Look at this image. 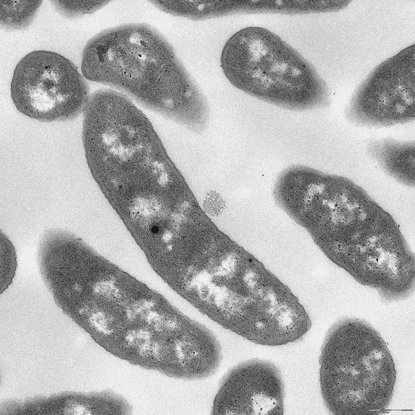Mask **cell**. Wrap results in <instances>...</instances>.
I'll use <instances>...</instances> for the list:
<instances>
[{"instance_id": "cell-1", "label": "cell", "mask_w": 415, "mask_h": 415, "mask_svg": "<svg viewBox=\"0 0 415 415\" xmlns=\"http://www.w3.org/2000/svg\"><path fill=\"white\" fill-rule=\"evenodd\" d=\"M81 70L85 79L185 126L207 104L172 47L147 24H123L93 36L83 49Z\"/></svg>"}, {"instance_id": "cell-2", "label": "cell", "mask_w": 415, "mask_h": 415, "mask_svg": "<svg viewBox=\"0 0 415 415\" xmlns=\"http://www.w3.org/2000/svg\"><path fill=\"white\" fill-rule=\"evenodd\" d=\"M321 392L334 415H374L391 401L395 364L386 342L370 324L343 319L330 329L319 358Z\"/></svg>"}, {"instance_id": "cell-3", "label": "cell", "mask_w": 415, "mask_h": 415, "mask_svg": "<svg viewBox=\"0 0 415 415\" xmlns=\"http://www.w3.org/2000/svg\"><path fill=\"white\" fill-rule=\"evenodd\" d=\"M221 64L234 86L279 107L303 111L329 104L327 85L311 64L265 28L248 27L232 35Z\"/></svg>"}, {"instance_id": "cell-4", "label": "cell", "mask_w": 415, "mask_h": 415, "mask_svg": "<svg viewBox=\"0 0 415 415\" xmlns=\"http://www.w3.org/2000/svg\"><path fill=\"white\" fill-rule=\"evenodd\" d=\"M83 77L61 55L34 51L15 69L11 98L16 108L30 118L42 122L70 120L83 112L90 96Z\"/></svg>"}, {"instance_id": "cell-5", "label": "cell", "mask_w": 415, "mask_h": 415, "mask_svg": "<svg viewBox=\"0 0 415 415\" xmlns=\"http://www.w3.org/2000/svg\"><path fill=\"white\" fill-rule=\"evenodd\" d=\"M409 50L381 64L361 84L347 111L349 121L382 127L414 120V56Z\"/></svg>"}, {"instance_id": "cell-6", "label": "cell", "mask_w": 415, "mask_h": 415, "mask_svg": "<svg viewBox=\"0 0 415 415\" xmlns=\"http://www.w3.org/2000/svg\"><path fill=\"white\" fill-rule=\"evenodd\" d=\"M213 415H282L284 385L278 369L253 359L231 368L214 397Z\"/></svg>"}, {"instance_id": "cell-7", "label": "cell", "mask_w": 415, "mask_h": 415, "mask_svg": "<svg viewBox=\"0 0 415 415\" xmlns=\"http://www.w3.org/2000/svg\"><path fill=\"white\" fill-rule=\"evenodd\" d=\"M415 142L391 138L372 141L370 154L390 175L407 185L415 183Z\"/></svg>"}, {"instance_id": "cell-8", "label": "cell", "mask_w": 415, "mask_h": 415, "mask_svg": "<svg viewBox=\"0 0 415 415\" xmlns=\"http://www.w3.org/2000/svg\"><path fill=\"white\" fill-rule=\"evenodd\" d=\"M42 1L0 0V24L10 30L27 28L34 20Z\"/></svg>"}, {"instance_id": "cell-9", "label": "cell", "mask_w": 415, "mask_h": 415, "mask_svg": "<svg viewBox=\"0 0 415 415\" xmlns=\"http://www.w3.org/2000/svg\"><path fill=\"white\" fill-rule=\"evenodd\" d=\"M0 291L5 290L11 284L17 268V256L15 248L3 233H0Z\"/></svg>"}, {"instance_id": "cell-10", "label": "cell", "mask_w": 415, "mask_h": 415, "mask_svg": "<svg viewBox=\"0 0 415 415\" xmlns=\"http://www.w3.org/2000/svg\"><path fill=\"white\" fill-rule=\"evenodd\" d=\"M107 0H52L51 2L62 15L69 18L90 14L108 3Z\"/></svg>"}, {"instance_id": "cell-11", "label": "cell", "mask_w": 415, "mask_h": 415, "mask_svg": "<svg viewBox=\"0 0 415 415\" xmlns=\"http://www.w3.org/2000/svg\"><path fill=\"white\" fill-rule=\"evenodd\" d=\"M226 203L221 195L215 191H211L203 202L205 211L211 216H218L224 210Z\"/></svg>"}]
</instances>
